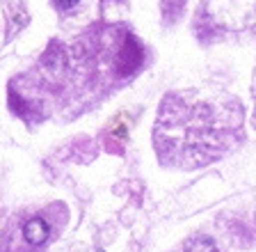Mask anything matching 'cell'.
Instances as JSON below:
<instances>
[{"instance_id":"cell-3","label":"cell","mask_w":256,"mask_h":252,"mask_svg":"<svg viewBox=\"0 0 256 252\" xmlns=\"http://www.w3.org/2000/svg\"><path fill=\"white\" fill-rule=\"evenodd\" d=\"M142 58H144V51L135 39L128 37L126 44H124V51H122V58H119V65H124V69H135L138 65H142Z\"/></svg>"},{"instance_id":"cell-2","label":"cell","mask_w":256,"mask_h":252,"mask_svg":"<svg viewBox=\"0 0 256 252\" xmlns=\"http://www.w3.org/2000/svg\"><path fill=\"white\" fill-rule=\"evenodd\" d=\"M48 234H50V227H48L46 220H42V218L30 220V222L23 227V236H26V241L30 243V245H42V243H46Z\"/></svg>"},{"instance_id":"cell-5","label":"cell","mask_w":256,"mask_h":252,"mask_svg":"<svg viewBox=\"0 0 256 252\" xmlns=\"http://www.w3.org/2000/svg\"><path fill=\"white\" fill-rule=\"evenodd\" d=\"M55 3H58V5L62 7V10H66V7H74L76 3H78V0H55Z\"/></svg>"},{"instance_id":"cell-1","label":"cell","mask_w":256,"mask_h":252,"mask_svg":"<svg viewBox=\"0 0 256 252\" xmlns=\"http://www.w3.org/2000/svg\"><path fill=\"white\" fill-rule=\"evenodd\" d=\"M236 117L222 119V108L206 101L188 103L183 97H170L160 108L156 145L162 161L176 165H204L220 158L234 140Z\"/></svg>"},{"instance_id":"cell-4","label":"cell","mask_w":256,"mask_h":252,"mask_svg":"<svg viewBox=\"0 0 256 252\" xmlns=\"http://www.w3.org/2000/svg\"><path fill=\"white\" fill-rule=\"evenodd\" d=\"M188 252H215V243L210 238H194L188 243Z\"/></svg>"}]
</instances>
